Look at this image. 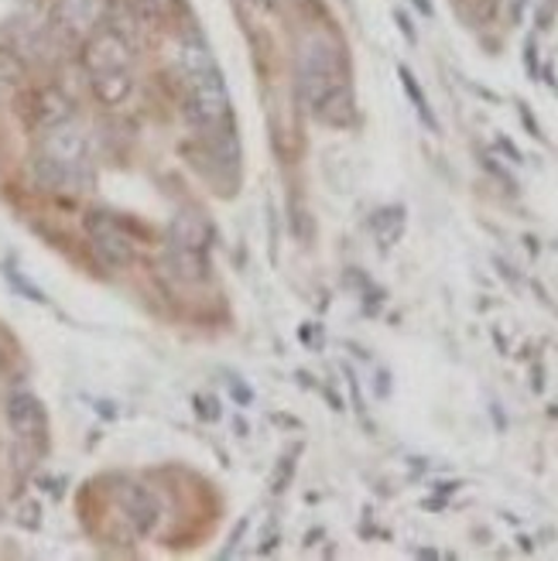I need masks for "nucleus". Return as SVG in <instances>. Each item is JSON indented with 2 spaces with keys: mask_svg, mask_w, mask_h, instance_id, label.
Masks as SVG:
<instances>
[{
  "mask_svg": "<svg viewBox=\"0 0 558 561\" xmlns=\"http://www.w3.org/2000/svg\"><path fill=\"white\" fill-rule=\"evenodd\" d=\"M90 137L79 124L66 121L42 130L38 154L32 158V175L52 192H82L90 185Z\"/></svg>",
  "mask_w": 558,
  "mask_h": 561,
  "instance_id": "nucleus-1",
  "label": "nucleus"
},
{
  "mask_svg": "<svg viewBox=\"0 0 558 561\" xmlns=\"http://www.w3.org/2000/svg\"><path fill=\"white\" fill-rule=\"evenodd\" d=\"M340 82H346L343 48L337 42H329L326 35H309L298 45V96L309 106V114L332 87H340Z\"/></svg>",
  "mask_w": 558,
  "mask_h": 561,
  "instance_id": "nucleus-2",
  "label": "nucleus"
},
{
  "mask_svg": "<svg viewBox=\"0 0 558 561\" xmlns=\"http://www.w3.org/2000/svg\"><path fill=\"white\" fill-rule=\"evenodd\" d=\"M185 117L195 130H203V134H216L223 127H234L230 93H227V82H223L219 69L185 82Z\"/></svg>",
  "mask_w": 558,
  "mask_h": 561,
  "instance_id": "nucleus-3",
  "label": "nucleus"
},
{
  "mask_svg": "<svg viewBox=\"0 0 558 561\" xmlns=\"http://www.w3.org/2000/svg\"><path fill=\"white\" fill-rule=\"evenodd\" d=\"M130 62H134V42L117 24H100L96 32L82 42V66H87L90 76L130 69Z\"/></svg>",
  "mask_w": 558,
  "mask_h": 561,
  "instance_id": "nucleus-4",
  "label": "nucleus"
},
{
  "mask_svg": "<svg viewBox=\"0 0 558 561\" xmlns=\"http://www.w3.org/2000/svg\"><path fill=\"white\" fill-rule=\"evenodd\" d=\"M87 233H90V247L103 267L110 271H124L134 264V240L127 237V230L114 216L106 213H90L87 219Z\"/></svg>",
  "mask_w": 558,
  "mask_h": 561,
  "instance_id": "nucleus-5",
  "label": "nucleus"
},
{
  "mask_svg": "<svg viewBox=\"0 0 558 561\" xmlns=\"http://www.w3.org/2000/svg\"><path fill=\"white\" fill-rule=\"evenodd\" d=\"M4 417H8L11 435L24 445H42L48 435V414L32 390H14V394H8Z\"/></svg>",
  "mask_w": 558,
  "mask_h": 561,
  "instance_id": "nucleus-6",
  "label": "nucleus"
},
{
  "mask_svg": "<svg viewBox=\"0 0 558 561\" xmlns=\"http://www.w3.org/2000/svg\"><path fill=\"white\" fill-rule=\"evenodd\" d=\"M117 500H121V511L127 517V524L137 530L141 538H151L155 530L161 527V500L155 496V490H148L145 483H124L117 490Z\"/></svg>",
  "mask_w": 558,
  "mask_h": 561,
  "instance_id": "nucleus-7",
  "label": "nucleus"
},
{
  "mask_svg": "<svg viewBox=\"0 0 558 561\" xmlns=\"http://www.w3.org/2000/svg\"><path fill=\"white\" fill-rule=\"evenodd\" d=\"M103 0H59L55 4V24L62 27L69 38H79L87 42L96 27L103 24Z\"/></svg>",
  "mask_w": 558,
  "mask_h": 561,
  "instance_id": "nucleus-8",
  "label": "nucleus"
},
{
  "mask_svg": "<svg viewBox=\"0 0 558 561\" xmlns=\"http://www.w3.org/2000/svg\"><path fill=\"white\" fill-rule=\"evenodd\" d=\"M66 121H72V100L59 87H38L27 96V124L38 134L48 127H59Z\"/></svg>",
  "mask_w": 558,
  "mask_h": 561,
  "instance_id": "nucleus-9",
  "label": "nucleus"
},
{
  "mask_svg": "<svg viewBox=\"0 0 558 561\" xmlns=\"http://www.w3.org/2000/svg\"><path fill=\"white\" fill-rule=\"evenodd\" d=\"M213 69H216V59H213V51H209L203 35L192 32V35L179 38V45H175V72L182 76V82H192V79H200V76H206Z\"/></svg>",
  "mask_w": 558,
  "mask_h": 561,
  "instance_id": "nucleus-10",
  "label": "nucleus"
},
{
  "mask_svg": "<svg viewBox=\"0 0 558 561\" xmlns=\"http://www.w3.org/2000/svg\"><path fill=\"white\" fill-rule=\"evenodd\" d=\"M164 267H169L179 280H185V285H203L213 271L206 250L175 247V243H164Z\"/></svg>",
  "mask_w": 558,
  "mask_h": 561,
  "instance_id": "nucleus-11",
  "label": "nucleus"
},
{
  "mask_svg": "<svg viewBox=\"0 0 558 561\" xmlns=\"http://www.w3.org/2000/svg\"><path fill=\"white\" fill-rule=\"evenodd\" d=\"M312 117L326 127H350L356 121V96L350 90V82H340L332 87L316 106H312Z\"/></svg>",
  "mask_w": 558,
  "mask_h": 561,
  "instance_id": "nucleus-12",
  "label": "nucleus"
},
{
  "mask_svg": "<svg viewBox=\"0 0 558 561\" xmlns=\"http://www.w3.org/2000/svg\"><path fill=\"white\" fill-rule=\"evenodd\" d=\"M209 240H213V230H209V222L200 213H179L169 222V237H164V243L206 250V254H209Z\"/></svg>",
  "mask_w": 558,
  "mask_h": 561,
  "instance_id": "nucleus-13",
  "label": "nucleus"
},
{
  "mask_svg": "<svg viewBox=\"0 0 558 561\" xmlns=\"http://www.w3.org/2000/svg\"><path fill=\"white\" fill-rule=\"evenodd\" d=\"M93 79V96L103 103V106H121L130 100L134 93V76L130 69H117V72H96L90 76Z\"/></svg>",
  "mask_w": 558,
  "mask_h": 561,
  "instance_id": "nucleus-14",
  "label": "nucleus"
},
{
  "mask_svg": "<svg viewBox=\"0 0 558 561\" xmlns=\"http://www.w3.org/2000/svg\"><path fill=\"white\" fill-rule=\"evenodd\" d=\"M371 227H374V237L380 247H395L405 233V209L401 206H387L380 209L374 219H371Z\"/></svg>",
  "mask_w": 558,
  "mask_h": 561,
  "instance_id": "nucleus-15",
  "label": "nucleus"
},
{
  "mask_svg": "<svg viewBox=\"0 0 558 561\" xmlns=\"http://www.w3.org/2000/svg\"><path fill=\"white\" fill-rule=\"evenodd\" d=\"M398 76H401V82H405V90H408V96L414 100V106H418V114H422V121L435 127V121H432V110H429V103H425L422 90H418V82H414V76H411L408 69H401Z\"/></svg>",
  "mask_w": 558,
  "mask_h": 561,
  "instance_id": "nucleus-16",
  "label": "nucleus"
},
{
  "mask_svg": "<svg viewBox=\"0 0 558 561\" xmlns=\"http://www.w3.org/2000/svg\"><path fill=\"white\" fill-rule=\"evenodd\" d=\"M398 24H401V32L414 42V32H411V24H408V18H405V14H398Z\"/></svg>",
  "mask_w": 558,
  "mask_h": 561,
  "instance_id": "nucleus-17",
  "label": "nucleus"
},
{
  "mask_svg": "<svg viewBox=\"0 0 558 561\" xmlns=\"http://www.w3.org/2000/svg\"><path fill=\"white\" fill-rule=\"evenodd\" d=\"M254 4H258V8H271V0H254Z\"/></svg>",
  "mask_w": 558,
  "mask_h": 561,
  "instance_id": "nucleus-18",
  "label": "nucleus"
}]
</instances>
